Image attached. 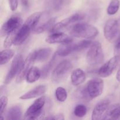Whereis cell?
<instances>
[{
  "instance_id": "1",
  "label": "cell",
  "mask_w": 120,
  "mask_h": 120,
  "mask_svg": "<svg viewBox=\"0 0 120 120\" xmlns=\"http://www.w3.org/2000/svg\"><path fill=\"white\" fill-rule=\"evenodd\" d=\"M71 35L77 38L93 39L97 36L98 30L97 28L86 23H77L69 28Z\"/></svg>"
},
{
  "instance_id": "2",
  "label": "cell",
  "mask_w": 120,
  "mask_h": 120,
  "mask_svg": "<svg viewBox=\"0 0 120 120\" xmlns=\"http://www.w3.org/2000/svg\"><path fill=\"white\" fill-rule=\"evenodd\" d=\"M104 56L101 44L98 42L92 43L86 55L88 64L95 66L101 64L104 61Z\"/></svg>"
},
{
  "instance_id": "3",
  "label": "cell",
  "mask_w": 120,
  "mask_h": 120,
  "mask_svg": "<svg viewBox=\"0 0 120 120\" xmlns=\"http://www.w3.org/2000/svg\"><path fill=\"white\" fill-rule=\"evenodd\" d=\"M92 44V42L89 40L82 41L75 44L71 43H64L60 46L57 49L56 53L57 56L64 57L68 56L75 52H79L89 48Z\"/></svg>"
},
{
  "instance_id": "4",
  "label": "cell",
  "mask_w": 120,
  "mask_h": 120,
  "mask_svg": "<svg viewBox=\"0 0 120 120\" xmlns=\"http://www.w3.org/2000/svg\"><path fill=\"white\" fill-rule=\"evenodd\" d=\"M73 68L70 61L64 60L57 65L52 73L51 80L53 83H59L63 82L69 75Z\"/></svg>"
},
{
  "instance_id": "5",
  "label": "cell",
  "mask_w": 120,
  "mask_h": 120,
  "mask_svg": "<svg viewBox=\"0 0 120 120\" xmlns=\"http://www.w3.org/2000/svg\"><path fill=\"white\" fill-rule=\"evenodd\" d=\"M45 103L46 98L44 96L36 99L27 109L25 114V118L28 120H35L38 118L43 114Z\"/></svg>"
},
{
  "instance_id": "6",
  "label": "cell",
  "mask_w": 120,
  "mask_h": 120,
  "mask_svg": "<svg viewBox=\"0 0 120 120\" xmlns=\"http://www.w3.org/2000/svg\"><path fill=\"white\" fill-rule=\"evenodd\" d=\"M22 19L18 15L11 16L2 25L1 29V36L4 37L15 32L21 26Z\"/></svg>"
},
{
  "instance_id": "7",
  "label": "cell",
  "mask_w": 120,
  "mask_h": 120,
  "mask_svg": "<svg viewBox=\"0 0 120 120\" xmlns=\"http://www.w3.org/2000/svg\"><path fill=\"white\" fill-rule=\"evenodd\" d=\"M120 33V26L118 21L114 19L108 20L104 28V35L105 39L110 42L117 41Z\"/></svg>"
},
{
  "instance_id": "8",
  "label": "cell",
  "mask_w": 120,
  "mask_h": 120,
  "mask_svg": "<svg viewBox=\"0 0 120 120\" xmlns=\"http://www.w3.org/2000/svg\"><path fill=\"white\" fill-rule=\"evenodd\" d=\"M104 82L100 78H93L89 80L85 86V89L90 99L100 96L104 90Z\"/></svg>"
},
{
  "instance_id": "9",
  "label": "cell",
  "mask_w": 120,
  "mask_h": 120,
  "mask_svg": "<svg viewBox=\"0 0 120 120\" xmlns=\"http://www.w3.org/2000/svg\"><path fill=\"white\" fill-rule=\"evenodd\" d=\"M110 101L104 100L97 103L91 115V119L93 120H107V114L110 108Z\"/></svg>"
},
{
  "instance_id": "10",
  "label": "cell",
  "mask_w": 120,
  "mask_h": 120,
  "mask_svg": "<svg viewBox=\"0 0 120 120\" xmlns=\"http://www.w3.org/2000/svg\"><path fill=\"white\" fill-rule=\"evenodd\" d=\"M23 63V57L21 54H18L15 56L14 60L12 62L10 69H9L4 80L5 84H8L10 83L12 80L15 78V76L18 75Z\"/></svg>"
},
{
  "instance_id": "11",
  "label": "cell",
  "mask_w": 120,
  "mask_h": 120,
  "mask_svg": "<svg viewBox=\"0 0 120 120\" xmlns=\"http://www.w3.org/2000/svg\"><path fill=\"white\" fill-rule=\"evenodd\" d=\"M120 64V56H116L104 63L98 70V75L101 77H109Z\"/></svg>"
},
{
  "instance_id": "12",
  "label": "cell",
  "mask_w": 120,
  "mask_h": 120,
  "mask_svg": "<svg viewBox=\"0 0 120 120\" xmlns=\"http://www.w3.org/2000/svg\"><path fill=\"white\" fill-rule=\"evenodd\" d=\"M32 30V29L31 27L25 22L23 25L21 26L18 30L13 34V45L15 46L22 45L27 39Z\"/></svg>"
},
{
  "instance_id": "13",
  "label": "cell",
  "mask_w": 120,
  "mask_h": 120,
  "mask_svg": "<svg viewBox=\"0 0 120 120\" xmlns=\"http://www.w3.org/2000/svg\"><path fill=\"white\" fill-rule=\"evenodd\" d=\"M84 18V16L83 14H80V13H76V14H73V15L67 18L64 19L56 24L54 25V26L50 30V32L52 33L56 32L58 30L68 26L71 23H74L75 22H77V21H82Z\"/></svg>"
},
{
  "instance_id": "14",
  "label": "cell",
  "mask_w": 120,
  "mask_h": 120,
  "mask_svg": "<svg viewBox=\"0 0 120 120\" xmlns=\"http://www.w3.org/2000/svg\"><path fill=\"white\" fill-rule=\"evenodd\" d=\"M35 62V57H34V52H33L28 55L25 60L23 62L21 69H20L19 72L17 75V77L16 79V83H21L24 79L25 77H26L29 69H30L32 65Z\"/></svg>"
},
{
  "instance_id": "15",
  "label": "cell",
  "mask_w": 120,
  "mask_h": 120,
  "mask_svg": "<svg viewBox=\"0 0 120 120\" xmlns=\"http://www.w3.org/2000/svg\"><path fill=\"white\" fill-rule=\"evenodd\" d=\"M73 41L72 38L62 32H53L46 39V42L50 44L54 43H69Z\"/></svg>"
},
{
  "instance_id": "16",
  "label": "cell",
  "mask_w": 120,
  "mask_h": 120,
  "mask_svg": "<svg viewBox=\"0 0 120 120\" xmlns=\"http://www.w3.org/2000/svg\"><path fill=\"white\" fill-rule=\"evenodd\" d=\"M46 91V87L44 85H40L28 91L20 97L21 100H29L42 96Z\"/></svg>"
},
{
  "instance_id": "17",
  "label": "cell",
  "mask_w": 120,
  "mask_h": 120,
  "mask_svg": "<svg viewBox=\"0 0 120 120\" xmlns=\"http://www.w3.org/2000/svg\"><path fill=\"white\" fill-rule=\"evenodd\" d=\"M52 49L50 48H43L34 51L35 62H42L47 60L51 55Z\"/></svg>"
},
{
  "instance_id": "18",
  "label": "cell",
  "mask_w": 120,
  "mask_h": 120,
  "mask_svg": "<svg viewBox=\"0 0 120 120\" xmlns=\"http://www.w3.org/2000/svg\"><path fill=\"white\" fill-rule=\"evenodd\" d=\"M86 76L84 71L81 69H76L71 75V82L74 86H79L85 81Z\"/></svg>"
},
{
  "instance_id": "19",
  "label": "cell",
  "mask_w": 120,
  "mask_h": 120,
  "mask_svg": "<svg viewBox=\"0 0 120 120\" xmlns=\"http://www.w3.org/2000/svg\"><path fill=\"white\" fill-rule=\"evenodd\" d=\"M22 116V110L20 105H15L11 107L7 111L6 120H20Z\"/></svg>"
},
{
  "instance_id": "20",
  "label": "cell",
  "mask_w": 120,
  "mask_h": 120,
  "mask_svg": "<svg viewBox=\"0 0 120 120\" xmlns=\"http://www.w3.org/2000/svg\"><path fill=\"white\" fill-rule=\"evenodd\" d=\"M56 20V18H50L48 21H46L45 22H44V23H41V24L38 25L33 30V32L35 34H41V33L44 32L45 31H47L48 30H51L52 27L55 25Z\"/></svg>"
},
{
  "instance_id": "21",
  "label": "cell",
  "mask_w": 120,
  "mask_h": 120,
  "mask_svg": "<svg viewBox=\"0 0 120 120\" xmlns=\"http://www.w3.org/2000/svg\"><path fill=\"white\" fill-rule=\"evenodd\" d=\"M42 76L41 70L37 67H31L26 76V80L29 83H33L38 80Z\"/></svg>"
},
{
  "instance_id": "22",
  "label": "cell",
  "mask_w": 120,
  "mask_h": 120,
  "mask_svg": "<svg viewBox=\"0 0 120 120\" xmlns=\"http://www.w3.org/2000/svg\"><path fill=\"white\" fill-rule=\"evenodd\" d=\"M43 12H36L30 15L25 22L31 27L33 31V30L38 26V24L40 20H41L42 16H43Z\"/></svg>"
},
{
  "instance_id": "23",
  "label": "cell",
  "mask_w": 120,
  "mask_h": 120,
  "mask_svg": "<svg viewBox=\"0 0 120 120\" xmlns=\"http://www.w3.org/2000/svg\"><path fill=\"white\" fill-rule=\"evenodd\" d=\"M57 54L55 53L53 56L52 59L42 68L41 72H42V77L43 79H45L48 76L49 73L51 71L52 69L53 68L54 65H55V64L56 62V60H57Z\"/></svg>"
},
{
  "instance_id": "24",
  "label": "cell",
  "mask_w": 120,
  "mask_h": 120,
  "mask_svg": "<svg viewBox=\"0 0 120 120\" xmlns=\"http://www.w3.org/2000/svg\"><path fill=\"white\" fill-rule=\"evenodd\" d=\"M15 52L12 49H5L2 50L0 53L1 57V65L5 64L14 57Z\"/></svg>"
},
{
  "instance_id": "25",
  "label": "cell",
  "mask_w": 120,
  "mask_h": 120,
  "mask_svg": "<svg viewBox=\"0 0 120 120\" xmlns=\"http://www.w3.org/2000/svg\"><path fill=\"white\" fill-rule=\"evenodd\" d=\"M107 119H120V105L116 104L112 106H110Z\"/></svg>"
},
{
  "instance_id": "26",
  "label": "cell",
  "mask_w": 120,
  "mask_h": 120,
  "mask_svg": "<svg viewBox=\"0 0 120 120\" xmlns=\"http://www.w3.org/2000/svg\"><path fill=\"white\" fill-rule=\"evenodd\" d=\"M75 98L79 100L83 101H87L90 100V98L89 97L86 90L85 86L81 87L79 88L75 93Z\"/></svg>"
},
{
  "instance_id": "27",
  "label": "cell",
  "mask_w": 120,
  "mask_h": 120,
  "mask_svg": "<svg viewBox=\"0 0 120 120\" xmlns=\"http://www.w3.org/2000/svg\"><path fill=\"white\" fill-rule=\"evenodd\" d=\"M120 2L119 0H111L107 9V12L109 15H113L119 10Z\"/></svg>"
},
{
  "instance_id": "28",
  "label": "cell",
  "mask_w": 120,
  "mask_h": 120,
  "mask_svg": "<svg viewBox=\"0 0 120 120\" xmlns=\"http://www.w3.org/2000/svg\"><path fill=\"white\" fill-rule=\"evenodd\" d=\"M55 96L59 102H64L68 98L67 91L62 87H59L55 90Z\"/></svg>"
},
{
  "instance_id": "29",
  "label": "cell",
  "mask_w": 120,
  "mask_h": 120,
  "mask_svg": "<svg viewBox=\"0 0 120 120\" xmlns=\"http://www.w3.org/2000/svg\"><path fill=\"white\" fill-rule=\"evenodd\" d=\"M73 112L76 117L82 118L86 115L87 109L86 107L83 104H78L75 107Z\"/></svg>"
},
{
  "instance_id": "30",
  "label": "cell",
  "mask_w": 120,
  "mask_h": 120,
  "mask_svg": "<svg viewBox=\"0 0 120 120\" xmlns=\"http://www.w3.org/2000/svg\"><path fill=\"white\" fill-rule=\"evenodd\" d=\"M67 2V0H53L50 4V7L55 11L60 10Z\"/></svg>"
},
{
  "instance_id": "31",
  "label": "cell",
  "mask_w": 120,
  "mask_h": 120,
  "mask_svg": "<svg viewBox=\"0 0 120 120\" xmlns=\"http://www.w3.org/2000/svg\"><path fill=\"white\" fill-rule=\"evenodd\" d=\"M8 104V97L6 96H2L0 98V116L2 117L5 110Z\"/></svg>"
},
{
  "instance_id": "32",
  "label": "cell",
  "mask_w": 120,
  "mask_h": 120,
  "mask_svg": "<svg viewBox=\"0 0 120 120\" xmlns=\"http://www.w3.org/2000/svg\"><path fill=\"white\" fill-rule=\"evenodd\" d=\"M9 6L12 11H15L18 6V0H9Z\"/></svg>"
},
{
  "instance_id": "33",
  "label": "cell",
  "mask_w": 120,
  "mask_h": 120,
  "mask_svg": "<svg viewBox=\"0 0 120 120\" xmlns=\"http://www.w3.org/2000/svg\"><path fill=\"white\" fill-rule=\"evenodd\" d=\"M45 119L46 120H63L64 119V117L62 114H58L53 115V116H49V117H46Z\"/></svg>"
},
{
  "instance_id": "34",
  "label": "cell",
  "mask_w": 120,
  "mask_h": 120,
  "mask_svg": "<svg viewBox=\"0 0 120 120\" xmlns=\"http://www.w3.org/2000/svg\"><path fill=\"white\" fill-rule=\"evenodd\" d=\"M114 54L116 56H120V38L116 41L114 49Z\"/></svg>"
},
{
  "instance_id": "35",
  "label": "cell",
  "mask_w": 120,
  "mask_h": 120,
  "mask_svg": "<svg viewBox=\"0 0 120 120\" xmlns=\"http://www.w3.org/2000/svg\"><path fill=\"white\" fill-rule=\"evenodd\" d=\"M21 4L24 9H28L30 5L29 0H21Z\"/></svg>"
},
{
  "instance_id": "36",
  "label": "cell",
  "mask_w": 120,
  "mask_h": 120,
  "mask_svg": "<svg viewBox=\"0 0 120 120\" xmlns=\"http://www.w3.org/2000/svg\"><path fill=\"white\" fill-rule=\"evenodd\" d=\"M116 78H117V80L118 81V82H120V68L118 69V71H117V75H116Z\"/></svg>"
}]
</instances>
